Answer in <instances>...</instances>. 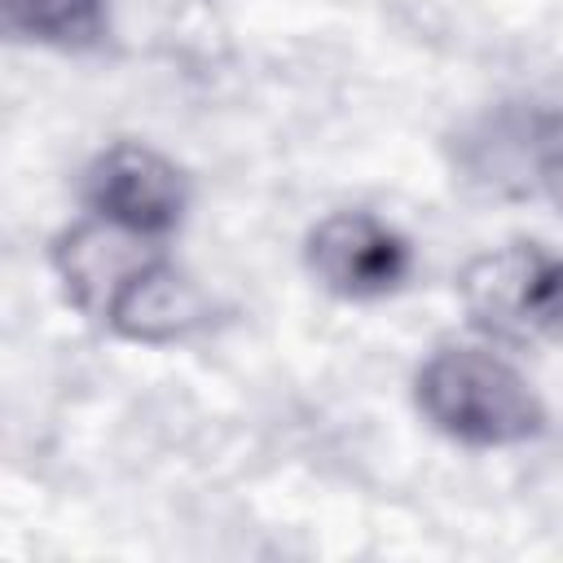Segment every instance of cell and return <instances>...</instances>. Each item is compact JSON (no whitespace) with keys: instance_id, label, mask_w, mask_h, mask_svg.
Masks as SVG:
<instances>
[{"instance_id":"1","label":"cell","mask_w":563,"mask_h":563,"mask_svg":"<svg viewBox=\"0 0 563 563\" xmlns=\"http://www.w3.org/2000/svg\"><path fill=\"white\" fill-rule=\"evenodd\" d=\"M422 418L457 444L506 449L545 431V405L528 378L484 347H440L413 378Z\"/></svg>"},{"instance_id":"2","label":"cell","mask_w":563,"mask_h":563,"mask_svg":"<svg viewBox=\"0 0 563 563\" xmlns=\"http://www.w3.org/2000/svg\"><path fill=\"white\" fill-rule=\"evenodd\" d=\"M462 303L479 330L506 343L563 339V255L510 242L462 268Z\"/></svg>"},{"instance_id":"3","label":"cell","mask_w":563,"mask_h":563,"mask_svg":"<svg viewBox=\"0 0 563 563\" xmlns=\"http://www.w3.org/2000/svg\"><path fill=\"white\" fill-rule=\"evenodd\" d=\"M308 273L339 299H383L396 295L413 273V251L405 233L369 211L325 216L303 246Z\"/></svg>"},{"instance_id":"4","label":"cell","mask_w":563,"mask_h":563,"mask_svg":"<svg viewBox=\"0 0 563 563\" xmlns=\"http://www.w3.org/2000/svg\"><path fill=\"white\" fill-rule=\"evenodd\" d=\"M84 198L97 220L136 238H163L180 224L189 189L176 163L145 145H110L84 180Z\"/></svg>"},{"instance_id":"5","label":"cell","mask_w":563,"mask_h":563,"mask_svg":"<svg viewBox=\"0 0 563 563\" xmlns=\"http://www.w3.org/2000/svg\"><path fill=\"white\" fill-rule=\"evenodd\" d=\"M106 325L132 343H176L202 325V290L158 255H145L106 303Z\"/></svg>"},{"instance_id":"6","label":"cell","mask_w":563,"mask_h":563,"mask_svg":"<svg viewBox=\"0 0 563 563\" xmlns=\"http://www.w3.org/2000/svg\"><path fill=\"white\" fill-rule=\"evenodd\" d=\"M4 22L18 35L79 48L101 35L106 13L101 0H4Z\"/></svg>"},{"instance_id":"7","label":"cell","mask_w":563,"mask_h":563,"mask_svg":"<svg viewBox=\"0 0 563 563\" xmlns=\"http://www.w3.org/2000/svg\"><path fill=\"white\" fill-rule=\"evenodd\" d=\"M528 167L537 172L532 180L545 189V198L563 211V119L541 114L528 128Z\"/></svg>"}]
</instances>
